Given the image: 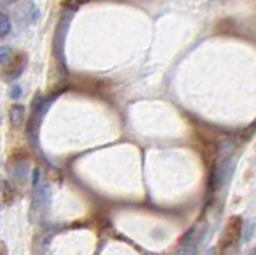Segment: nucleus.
<instances>
[{
    "instance_id": "obj_1",
    "label": "nucleus",
    "mask_w": 256,
    "mask_h": 255,
    "mask_svg": "<svg viewBox=\"0 0 256 255\" xmlns=\"http://www.w3.org/2000/svg\"><path fill=\"white\" fill-rule=\"evenodd\" d=\"M74 18V8L66 10L62 16L59 18L58 26H56L55 31V37H53V52L55 56L58 58V61L61 64H64V45H66V36L67 31H69L71 21Z\"/></svg>"
},
{
    "instance_id": "obj_2",
    "label": "nucleus",
    "mask_w": 256,
    "mask_h": 255,
    "mask_svg": "<svg viewBox=\"0 0 256 255\" xmlns=\"http://www.w3.org/2000/svg\"><path fill=\"white\" fill-rule=\"evenodd\" d=\"M243 233V222L240 217H232L227 222L226 228L223 231V236L219 239V249H229L237 244L238 237Z\"/></svg>"
},
{
    "instance_id": "obj_3",
    "label": "nucleus",
    "mask_w": 256,
    "mask_h": 255,
    "mask_svg": "<svg viewBox=\"0 0 256 255\" xmlns=\"http://www.w3.org/2000/svg\"><path fill=\"white\" fill-rule=\"evenodd\" d=\"M26 117V109L21 105H13L10 107V122L13 127H21Z\"/></svg>"
},
{
    "instance_id": "obj_4",
    "label": "nucleus",
    "mask_w": 256,
    "mask_h": 255,
    "mask_svg": "<svg viewBox=\"0 0 256 255\" xmlns=\"http://www.w3.org/2000/svg\"><path fill=\"white\" fill-rule=\"evenodd\" d=\"M22 11V15H24V21L27 22H36L39 18H40V10H39L34 3H24L22 5V8L20 10Z\"/></svg>"
},
{
    "instance_id": "obj_5",
    "label": "nucleus",
    "mask_w": 256,
    "mask_h": 255,
    "mask_svg": "<svg viewBox=\"0 0 256 255\" xmlns=\"http://www.w3.org/2000/svg\"><path fill=\"white\" fill-rule=\"evenodd\" d=\"M48 201H50V192L47 186H40L36 192V199H34V206L37 209H45L48 206Z\"/></svg>"
},
{
    "instance_id": "obj_6",
    "label": "nucleus",
    "mask_w": 256,
    "mask_h": 255,
    "mask_svg": "<svg viewBox=\"0 0 256 255\" xmlns=\"http://www.w3.org/2000/svg\"><path fill=\"white\" fill-rule=\"evenodd\" d=\"M27 164L26 162H18L13 169V178L18 181V183H24L27 178Z\"/></svg>"
},
{
    "instance_id": "obj_7",
    "label": "nucleus",
    "mask_w": 256,
    "mask_h": 255,
    "mask_svg": "<svg viewBox=\"0 0 256 255\" xmlns=\"http://www.w3.org/2000/svg\"><path fill=\"white\" fill-rule=\"evenodd\" d=\"M13 60V50H11L8 45H3L0 47V64L2 66H8Z\"/></svg>"
},
{
    "instance_id": "obj_8",
    "label": "nucleus",
    "mask_w": 256,
    "mask_h": 255,
    "mask_svg": "<svg viewBox=\"0 0 256 255\" xmlns=\"http://www.w3.org/2000/svg\"><path fill=\"white\" fill-rule=\"evenodd\" d=\"M11 31V21L5 13H0V37L8 36Z\"/></svg>"
},
{
    "instance_id": "obj_9",
    "label": "nucleus",
    "mask_w": 256,
    "mask_h": 255,
    "mask_svg": "<svg viewBox=\"0 0 256 255\" xmlns=\"http://www.w3.org/2000/svg\"><path fill=\"white\" fill-rule=\"evenodd\" d=\"M196 252H197L196 244H186V246H179L175 255H196Z\"/></svg>"
},
{
    "instance_id": "obj_10",
    "label": "nucleus",
    "mask_w": 256,
    "mask_h": 255,
    "mask_svg": "<svg viewBox=\"0 0 256 255\" xmlns=\"http://www.w3.org/2000/svg\"><path fill=\"white\" fill-rule=\"evenodd\" d=\"M21 95H22V92H21V87L20 85H15L13 88H11V93H10V96L13 100H20L21 98Z\"/></svg>"
},
{
    "instance_id": "obj_11",
    "label": "nucleus",
    "mask_w": 256,
    "mask_h": 255,
    "mask_svg": "<svg viewBox=\"0 0 256 255\" xmlns=\"http://www.w3.org/2000/svg\"><path fill=\"white\" fill-rule=\"evenodd\" d=\"M71 2H74L76 5H80V3H87V2H90V0H71Z\"/></svg>"
},
{
    "instance_id": "obj_12",
    "label": "nucleus",
    "mask_w": 256,
    "mask_h": 255,
    "mask_svg": "<svg viewBox=\"0 0 256 255\" xmlns=\"http://www.w3.org/2000/svg\"><path fill=\"white\" fill-rule=\"evenodd\" d=\"M39 183V170H36V173H34V185Z\"/></svg>"
},
{
    "instance_id": "obj_13",
    "label": "nucleus",
    "mask_w": 256,
    "mask_h": 255,
    "mask_svg": "<svg viewBox=\"0 0 256 255\" xmlns=\"http://www.w3.org/2000/svg\"><path fill=\"white\" fill-rule=\"evenodd\" d=\"M252 255H253V254H252Z\"/></svg>"
}]
</instances>
